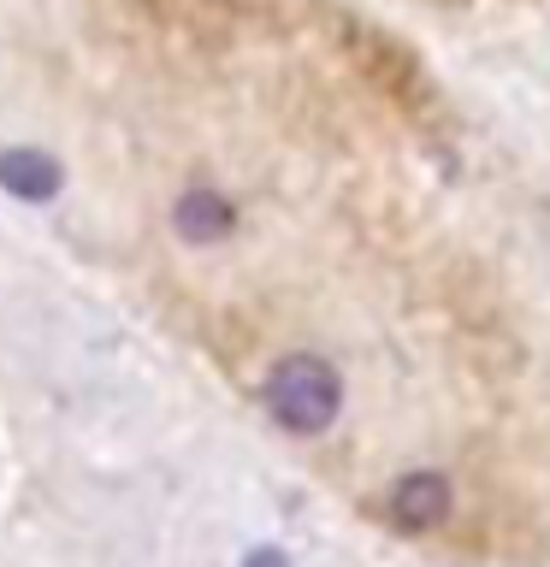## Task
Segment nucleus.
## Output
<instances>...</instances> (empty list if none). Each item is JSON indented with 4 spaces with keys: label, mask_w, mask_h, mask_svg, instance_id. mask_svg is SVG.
I'll return each instance as SVG.
<instances>
[{
    "label": "nucleus",
    "mask_w": 550,
    "mask_h": 567,
    "mask_svg": "<svg viewBox=\"0 0 550 567\" xmlns=\"http://www.w3.org/2000/svg\"><path fill=\"white\" fill-rule=\"evenodd\" d=\"M385 508L397 526H438L450 514V485H444V473H403L390 485Z\"/></svg>",
    "instance_id": "nucleus-2"
},
{
    "label": "nucleus",
    "mask_w": 550,
    "mask_h": 567,
    "mask_svg": "<svg viewBox=\"0 0 550 567\" xmlns=\"http://www.w3.org/2000/svg\"><path fill=\"white\" fill-rule=\"evenodd\" d=\"M337 372L314 354H291L266 372V414L291 432H326L332 414H337Z\"/></svg>",
    "instance_id": "nucleus-1"
},
{
    "label": "nucleus",
    "mask_w": 550,
    "mask_h": 567,
    "mask_svg": "<svg viewBox=\"0 0 550 567\" xmlns=\"http://www.w3.org/2000/svg\"><path fill=\"white\" fill-rule=\"evenodd\" d=\"M231 219H237V213H231V202H225L220 189H190L184 202H177V230H184V237H195V243L225 237Z\"/></svg>",
    "instance_id": "nucleus-4"
},
{
    "label": "nucleus",
    "mask_w": 550,
    "mask_h": 567,
    "mask_svg": "<svg viewBox=\"0 0 550 567\" xmlns=\"http://www.w3.org/2000/svg\"><path fill=\"white\" fill-rule=\"evenodd\" d=\"M248 567H291V561L273 556V549H261V556H248Z\"/></svg>",
    "instance_id": "nucleus-5"
},
{
    "label": "nucleus",
    "mask_w": 550,
    "mask_h": 567,
    "mask_svg": "<svg viewBox=\"0 0 550 567\" xmlns=\"http://www.w3.org/2000/svg\"><path fill=\"white\" fill-rule=\"evenodd\" d=\"M0 184H7L12 195H24V202H48L53 184H60V166H53L48 154H35V148H7L0 154Z\"/></svg>",
    "instance_id": "nucleus-3"
}]
</instances>
